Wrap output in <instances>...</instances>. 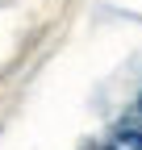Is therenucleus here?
Listing matches in <instances>:
<instances>
[{
  "label": "nucleus",
  "instance_id": "f257e3e1",
  "mask_svg": "<svg viewBox=\"0 0 142 150\" xmlns=\"http://www.w3.org/2000/svg\"><path fill=\"white\" fill-rule=\"evenodd\" d=\"M138 117H142V96H138Z\"/></svg>",
  "mask_w": 142,
  "mask_h": 150
}]
</instances>
